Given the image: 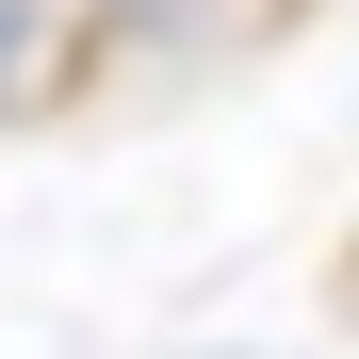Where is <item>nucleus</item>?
<instances>
[{"label":"nucleus","instance_id":"f257e3e1","mask_svg":"<svg viewBox=\"0 0 359 359\" xmlns=\"http://www.w3.org/2000/svg\"><path fill=\"white\" fill-rule=\"evenodd\" d=\"M49 49H66V0H0V114L49 98Z\"/></svg>","mask_w":359,"mask_h":359},{"label":"nucleus","instance_id":"f03ea898","mask_svg":"<svg viewBox=\"0 0 359 359\" xmlns=\"http://www.w3.org/2000/svg\"><path fill=\"white\" fill-rule=\"evenodd\" d=\"M343 294H359V262H343Z\"/></svg>","mask_w":359,"mask_h":359}]
</instances>
